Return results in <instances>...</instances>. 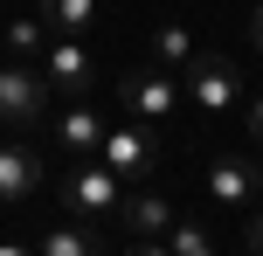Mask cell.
<instances>
[{
    "instance_id": "obj_1",
    "label": "cell",
    "mask_w": 263,
    "mask_h": 256,
    "mask_svg": "<svg viewBox=\"0 0 263 256\" xmlns=\"http://www.w3.org/2000/svg\"><path fill=\"white\" fill-rule=\"evenodd\" d=\"M111 90H118V104H125L139 125H166V118H173V104H180V69L145 63V69H125Z\"/></svg>"
},
{
    "instance_id": "obj_2",
    "label": "cell",
    "mask_w": 263,
    "mask_h": 256,
    "mask_svg": "<svg viewBox=\"0 0 263 256\" xmlns=\"http://www.w3.org/2000/svg\"><path fill=\"white\" fill-rule=\"evenodd\" d=\"M55 194H63V208L77 222H97V215H118V194H125V180L111 173L104 160H77L63 180H55Z\"/></svg>"
},
{
    "instance_id": "obj_3",
    "label": "cell",
    "mask_w": 263,
    "mask_h": 256,
    "mask_svg": "<svg viewBox=\"0 0 263 256\" xmlns=\"http://www.w3.org/2000/svg\"><path fill=\"white\" fill-rule=\"evenodd\" d=\"M180 76H187V97H194L208 118H215V111H229V104H242V69L229 63L222 49H194Z\"/></svg>"
},
{
    "instance_id": "obj_4",
    "label": "cell",
    "mask_w": 263,
    "mask_h": 256,
    "mask_svg": "<svg viewBox=\"0 0 263 256\" xmlns=\"http://www.w3.org/2000/svg\"><path fill=\"white\" fill-rule=\"evenodd\" d=\"M97 160H104L111 173L125 180V187H153V173H159L153 132H145L139 118H132V125H118V132H104V146H97Z\"/></svg>"
},
{
    "instance_id": "obj_5",
    "label": "cell",
    "mask_w": 263,
    "mask_h": 256,
    "mask_svg": "<svg viewBox=\"0 0 263 256\" xmlns=\"http://www.w3.org/2000/svg\"><path fill=\"white\" fill-rule=\"evenodd\" d=\"M42 111H49V76L35 63H7L0 69V125L28 132V125H42Z\"/></svg>"
},
{
    "instance_id": "obj_6",
    "label": "cell",
    "mask_w": 263,
    "mask_h": 256,
    "mask_svg": "<svg viewBox=\"0 0 263 256\" xmlns=\"http://www.w3.org/2000/svg\"><path fill=\"white\" fill-rule=\"evenodd\" d=\"M42 76H49L55 90H69V97H90V90H97V76H104V69H97V55L83 49L77 35H55L49 49H42Z\"/></svg>"
},
{
    "instance_id": "obj_7",
    "label": "cell",
    "mask_w": 263,
    "mask_h": 256,
    "mask_svg": "<svg viewBox=\"0 0 263 256\" xmlns=\"http://www.w3.org/2000/svg\"><path fill=\"white\" fill-rule=\"evenodd\" d=\"M263 187V160H250V152H222V160L208 166V194L222 208H250Z\"/></svg>"
},
{
    "instance_id": "obj_8",
    "label": "cell",
    "mask_w": 263,
    "mask_h": 256,
    "mask_svg": "<svg viewBox=\"0 0 263 256\" xmlns=\"http://www.w3.org/2000/svg\"><path fill=\"white\" fill-rule=\"evenodd\" d=\"M118 222H125V235H139V243H166V229H173L180 215L166 208V194L132 187V194H118Z\"/></svg>"
},
{
    "instance_id": "obj_9",
    "label": "cell",
    "mask_w": 263,
    "mask_h": 256,
    "mask_svg": "<svg viewBox=\"0 0 263 256\" xmlns=\"http://www.w3.org/2000/svg\"><path fill=\"white\" fill-rule=\"evenodd\" d=\"M104 132H111V125L97 118L90 104H69L63 118H55V146H63L69 160H97V146H104Z\"/></svg>"
},
{
    "instance_id": "obj_10",
    "label": "cell",
    "mask_w": 263,
    "mask_h": 256,
    "mask_svg": "<svg viewBox=\"0 0 263 256\" xmlns=\"http://www.w3.org/2000/svg\"><path fill=\"white\" fill-rule=\"evenodd\" d=\"M42 187V152L35 146H0V201H28Z\"/></svg>"
},
{
    "instance_id": "obj_11",
    "label": "cell",
    "mask_w": 263,
    "mask_h": 256,
    "mask_svg": "<svg viewBox=\"0 0 263 256\" xmlns=\"http://www.w3.org/2000/svg\"><path fill=\"white\" fill-rule=\"evenodd\" d=\"M42 21H55V35H90L104 21V0H42Z\"/></svg>"
},
{
    "instance_id": "obj_12",
    "label": "cell",
    "mask_w": 263,
    "mask_h": 256,
    "mask_svg": "<svg viewBox=\"0 0 263 256\" xmlns=\"http://www.w3.org/2000/svg\"><path fill=\"white\" fill-rule=\"evenodd\" d=\"M187 55H194V35H187L180 21L153 28V63H159V69H187Z\"/></svg>"
},
{
    "instance_id": "obj_13",
    "label": "cell",
    "mask_w": 263,
    "mask_h": 256,
    "mask_svg": "<svg viewBox=\"0 0 263 256\" xmlns=\"http://www.w3.org/2000/svg\"><path fill=\"white\" fill-rule=\"evenodd\" d=\"M42 256H104V243H97L83 222H69V229H49V235H42Z\"/></svg>"
},
{
    "instance_id": "obj_14",
    "label": "cell",
    "mask_w": 263,
    "mask_h": 256,
    "mask_svg": "<svg viewBox=\"0 0 263 256\" xmlns=\"http://www.w3.org/2000/svg\"><path fill=\"white\" fill-rule=\"evenodd\" d=\"M166 249L173 256H215V235L201 229V222H173V229H166Z\"/></svg>"
},
{
    "instance_id": "obj_15",
    "label": "cell",
    "mask_w": 263,
    "mask_h": 256,
    "mask_svg": "<svg viewBox=\"0 0 263 256\" xmlns=\"http://www.w3.org/2000/svg\"><path fill=\"white\" fill-rule=\"evenodd\" d=\"M7 49H14V63H35V55L49 49V35H42V21H7Z\"/></svg>"
},
{
    "instance_id": "obj_16",
    "label": "cell",
    "mask_w": 263,
    "mask_h": 256,
    "mask_svg": "<svg viewBox=\"0 0 263 256\" xmlns=\"http://www.w3.org/2000/svg\"><path fill=\"white\" fill-rule=\"evenodd\" d=\"M242 125H250V139L263 146V97H250V104H242Z\"/></svg>"
},
{
    "instance_id": "obj_17",
    "label": "cell",
    "mask_w": 263,
    "mask_h": 256,
    "mask_svg": "<svg viewBox=\"0 0 263 256\" xmlns=\"http://www.w3.org/2000/svg\"><path fill=\"white\" fill-rule=\"evenodd\" d=\"M242 249H263V208H256L250 222H242Z\"/></svg>"
},
{
    "instance_id": "obj_18",
    "label": "cell",
    "mask_w": 263,
    "mask_h": 256,
    "mask_svg": "<svg viewBox=\"0 0 263 256\" xmlns=\"http://www.w3.org/2000/svg\"><path fill=\"white\" fill-rule=\"evenodd\" d=\"M250 42H256V49H263V7L250 14Z\"/></svg>"
},
{
    "instance_id": "obj_19",
    "label": "cell",
    "mask_w": 263,
    "mask_h": 256,
    "mask_svg": "<svg viewBox=\"0 0 263 256\" xmlns=\"http://www.w3.org/2000/svg\"><path fill=\"white\" fill-rule=\"evenodd\" d=\"M132 256H173L166 243H139V249H132Z\"/></svg>"
},
{
    "instance_id": "obj_20",
    "label": "cell",
    "mask_w": 263,
    "mask_h": 256,
    "mask_svg": "<svg viewBox=\"0 0 263 256\" xmlns=\"http://www.w3.org/2000/svg\"><path fill=\"white\" fill-rule=\"evenodd\" d=\"M0 256H28V243H0Z\"/></svg>"
},
{
    "instance_id": "obj_21",
    "label": "cell",
    "mask_w": 263,
    "mask_h": 256,
    "mask_svg": "<svg viewBox=\"0 0 263 256\" xmlns=\"http://www.w3.org/2000/svg\"><path fill=\"white\" fill-rule=\"evenodd\" d=\"M250 256H263V249H250Z\"/></svg>"
}]
</instances>
